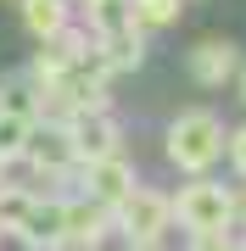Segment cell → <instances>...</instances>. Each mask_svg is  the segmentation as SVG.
Here are the masks:
<instances>
[{
	"mask_svg": "<svg viewBox=\"0 0 246 251\" xmlns=\"http://www.w3.org/2000/svg\"><path fill=\"white\" fill-rule=\"evenodd\" d=\"M79 179H84V201L107 206V212H118V206L140 190V173H135V162H129V156L90 162V168H79Z\"/></svg>",
	"mask_w": 246,
	"mask_h": 251,
	"instance_id": "5b68a950",
	"label": "cell"
},
{
	"mask_svg": "<svg viewBox=\"0 0 246 251\" xmlns=\"http://www.w3.org/2000/svg\"><path fill=\"white\" fill-rule=\"evenodd\" d=\"M23 28L45 45L67 28V0H23Z\"/></svg>",
	"mask_w": 246,
	"mask_h": 251,
	"instance_id": "8fae6325",
	"label": "cell"
},
{
	"mask_svg": "<svg viewBox=\"0 0 246 251\" xmlns=\"http://www.w3.org/2000/svg\"><path fill=\"white\" fill-rule=\"evenodd\" d=\"M67 196H34V206H28V218H23V229H17V240L28 251H62L67 246Z\"/></svg>",
	"mask_w": 246,
	"mask_h": 251,
	"instance_id": "52a82bcc",
	"label": "cell"
},
{
	"mask_svg": "<svg viewBox=\"0 0 246 251\" xmlns=\"http://www.w3.org/2000/svg\"><path fill=\"white\" fill-rule=\"evenodd\" d=\"M168 201H173V224L191 234V240L229 234V224H235V190L219 184V179H185Z\"/></svg>",
	"mask_w": 246,
	"mask_h": 251,
	"instance_id": "7a4b0ae2",
	"label": "cell"
},
{
	"mask_svg": "<svg viewBox=\"0 0 246 251\" xmlns=\"http://www.w3.org/2000/svg\"><path fill=\"white\" fill-rule=\"evenodd\" d=\"M0 173H6V156H0Z\"/></svg>",
	"mask_w": 246,
	"mask_h": 251,
	"instance_id": "44dd1931",
	"label": "cell"
},
{
	"mask_svg": "<svg viewBox=\"0 0 246 251\" xmlns=\"http://www.w3.org/2000/svg\"><path fill=\"white\" fill-rule=\"evenodd\" d=\"M185 62H191V78L213 90V84H229V78L241 73V45L224 39V34H213V39H196Z\"/></svg>",
	"mask_w": 246,
	"mask_h": 251,
	"instance_id": "ba28073f",
	"label": "cell"
},
{
	"mask_svg": "<svg viewBox=\"0 0 246 251\" xmlns=\"http://www.w3.org/2000/svg\"><path fill=\"white\" fill-rule=\"evenodd\" d=\"M235 218L246 224V190H235Z\"/></svg>",
	"mask_w": 246,
	"mask_h": 251,
	"instance_id": "e0dca14e",
	"label": "cell"
},
{
	"mask_svg": "<svg viewBox=\"0 0 246 251\" xmlns=\"http://www.w3.org/2000/svg\"><path fill=\"white\" fill-rule=\"evenodd\" d=\"M185 251H235V240L229 234H207V240H191Z\"/></svg>",
	"mask_w": 246,
	"mask_h": 251,
	"instance_id": "2e32d148",
	"label": "cell"
},
{
	"mask_svg": "<svg viewBox=\"0 0 246 251\" xmlns=\"http://www.w3.org/2000/svg\"><path fill=\"white\" fill-rule=\"evenodd\" d=\"M39 106H45V95H39L34 73H0V112L6 117H28L34 123Z\"/></svg>",
	"mask_w": 246,
	"mask_h": 251,
	"instance_id": "30bf717a",
	"label": "cell"
},
{
	"mask_svg": "<svg viewBox=\"0 0 246 251\" xmlns=\"http://www.w3.org/2000/svg\"><path fill=\"white\" fill-rule=\"evenodd\" d=\"M84 6H95V0H84Z\"/></svg>",
	"mask_w": 246,
	"mask_h": 251,
	"instance_id": "7402d4cb",
	"label": "cell"
},
{
	"mask_svg": "<svg viewBox=\"0 0 246 251\" xmlns=\"http://www.w3.org/2000/svg\"><path fill=\"white\" fill-rule=\"evenodd\" d=\"M23 162H28V168H39L45 179H56V173H67V168H79V162H73V145H67V117H39V123L28 128Z\"/></svg>",
	"mask_w": 246,
	"mask_h": 251,
	"instance_id": "8992f818",
	"label": "cell"
},
{
	"mask_svg": "<svg viewBox=\"0 0 246 251\" xmlns=\"http://www.w3.org/2000/svg\"><path fill=\"white\" fill-rule=\"evenodd\" d=\"M67 145H73V162L90 168V162H107V156H123V128L112 112H79L67 117Z\"/></svg>",
	"mask_w": 246,
	"mask_h": 251,
	"instance_id": "277c9868",
	"label": "cell"
},
{
	"mask_svg": "<svg viewBox=\"0 0 246 251\" xmlns=\"http://www.w3.org/2000/svg\"><path fill=\"white\" fill-rule=\"evenodd\" d=\"M235 251H246V240H235Z\"/></svg>",
	"mask_w": 246,
	"mask_h": 251,
	"instance_id": "ffe728a7",
	"label": "cell"
},
{
	"mask_svg": "<svg viewBox=\"0 0 246 251\" xmlns=\"http://www.w3.org/2000/svg\"><path fill=\"white\" fill-rule=\"evenodd\" d=\"M229 162H235V173H241V184H246V123L235 128V134H229V151H224Z\"/></svg>",
	"mask_w": 246,
	"mask_h": 251,
	"instance_id": "9a60e30c",
	"label": "cell"
},
{
	"mask_svg": "<svg viewBox=\"0 0 246 251\" xmlns=\"http://www.w3.org/2000/svg\"><path fill=\"white\" fill-rule=\"evenodd\" d=\"M28 206H34V190H23V184H0V234H17L23 218H28Z\"/></svg>",
	"mask_w": 246,
	"mask_h": 251,
	"instance_id": "4fadbf2b",
	"label": "cell"
},
{
	"mask_svg": "<svg viewBox=\"0 0 246 251\" xmlns=\"http://www.w3.org/2000/svg\"><path fill=\"white\" fill-rule=\"evenodd\" d=\"M34 123H39V117H34ZM34 123H28V117H6V112H0V156H23V145H28V128H34Z\"/></svg>",
	"mask_w": 246,
	"mask_h": 251,
	"instance_id": "5bb4252c",
	"label": "cell"
},
{
	"mask_svg": "<svg viewBox=\"0 0 246 251\" xmlns=\"http://www.w3.org/2000/svg\"><path fill=\"white\" fill-rule=\"evenodd\" d=\"M112 224H118V234H123L129 246H163V234H168V224H173L168 190H146V184H140L135 196L112 212Z\"/></svg>",
	"mask_w": 246,
	"mask_h": 251,
	"instance_id": "3957f363",
	"label": "cell"
},
{
	"mask_svg": "<svg viewBox=\"0 0 246 251\" xmlns=\"http://www.w3.org/2000/svg\"><path fill=\"white\" fill-rule=\"evenodd\" d=\"M129 251H163V246H129Z\"/></svg>",
	"mask_w": 246,
	"mask_h": 251,
	"instance_id": "ac0fdd59",
	"label": "cell"
},
{
	"mask_svg": "<svg viewBox=\"0 0 246 251\" xmlns=\"http://www.w3.org/2000/svg\"><path fill=\"white\" fill-rule=\"evenodd\" d=\"M179 11H185V0H129V17H135V28H140V34L179 23Z\"/></svg>",
	"mask_w": 246,
	"mask_h": 251,
	"instance_id": "7c38bea8",
	"label": "cell"
},
{
	"mask_svg": "<svg viewBox=\"0 0 246 251\" xmlns=\"http://www.w3.org/2000/svg\"><path fill=\"white\" fill-rule=\"evenodd\" d=\"M90 45H95V62L107 73H135L140 62H146V34H140L135 23L101 28V34H90Z\"/></svg>",
	"mask_w": 246,
	"mask_h": 251,
	"instance_id": "9c48e42d",
	"label": "cell"
},
{
	"mask_svg": "<svg viewBox=\"0 0 246 251\" xmlns=\"http://www.w3.org/2000/svg\"><path fill=\"white\" fill-rule=\"evenodd\" d=\"M163 151H168V162L185 173V179H207V168L213 162H224V151H229V128L219 123L213 112H179L168 123V140H163Z\"/></svg>",
	"mask_w": 246,
	"mask_h": 251,
	"instance_id": "6da1fadb",
	"label": "cell"
},
{
	"mask_svg": "<svg viewBox=\"0 0 246 251\" xmlns=\"http://www.w3.org/2000/svg\"><path fill=\"white\" fill-rule=\"evenodd\" d=\"M241 100H246V67H241Z\"/></svg>",
	"mask_w": 246,
	"mask_h": 251,
	"instance_id": "d6986e66",
	"label": "cell"
}]
</instances>
